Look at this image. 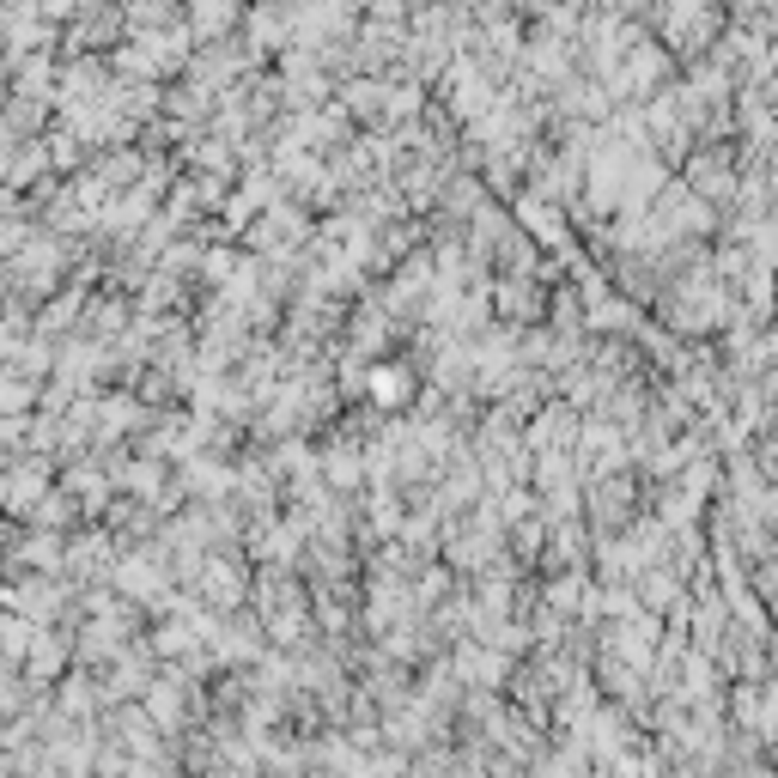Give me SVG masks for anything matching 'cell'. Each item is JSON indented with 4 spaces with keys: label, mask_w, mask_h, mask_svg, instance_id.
<instances>
[{
    "label": "cell",
    "mask_w": 778,
    "mask_h": 778,
    "mask_svg": "<svg viewBox=\"0 0 778 778\" xmlns=\"http://www.w3.org/2000/svg\"><path fill=\"white\" fill-rule=\"evenodd\" d=\"M371 396H377L383 408H402V402H408V371H402V365L371 371Z\"/></svg>",
    "instance_id": "obj_1"
}]
</instances>
